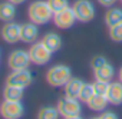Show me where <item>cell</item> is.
<instances>
[{
  "label": "cell",
  "mask_w": 122,
  "mask_h": 119,
  "mask_svg": "<svg viewBox=\"0 0 122 119\" xmlns=\"http://www.w3.org/2000/svg\"><path fill=\"white\" fill-rule=\"evenodd\" d=\"M53 10L50 9L47 0H36V2L30 3L27 9V16L30 22L39 25H46L50 20H53Z\"/></svg>",
  "instance_id": "6da1fadb"
},
{
  "label": "cell",
  "mask_w": 122,
  "mask_h": 119,
  "mask_svg": "<svg viewBox=\"0 0 122 119\" xmlns=\"http://www.w3.org/2000/svg\"><path fill=\"white\" fill-rule=\"evenodd\" d=\"M91 69L93 72L95 79H98V80L111 82L115 76L113 66L109 63V60L105 56H101V55H96L91 59Z\"/></svg>",
  "instance_id": "7a4b0ae2"
},
{
  "label": "cell",
  "mask_w": 122,
  "mask_h": 119,
  "mask_svg": "<svg viewBox=\"0 0 122 119\" xmlns=\"http://www.w3.org/2000/svg\"><path fill=\"white\" fill-rule=\"evenodd\" d=\"M72 79V70L66 65H55L46 72V82L53 88H62Z\"/></svg>",
  "instance_id": "3957f363"
},
{
  "label": "cell",
  "mask_w": 122,
  "mask_h": 119,
  "mask_svg": "<svg viewBox=\"0 0 122 119\" xmlns=\"http://www.w3.org/2000/svg\"><path fill=\"white\" fill-rule=\"evenodd\" d=\"M59 113L62 118H69V116H76L82 113V102L78 98H69V96H63L57 100L56 105Z\"/></svg>",
  "instance_id": "277c9868"
},
{
  "label": "cell",
  "mask_w": 122,
  "mask_h": 119,
  "mask_svg": "<svg viewBox=\"0 0 122 119\" xmlns=\"http://www.w3.org/2000/svg\"><path fill=\"white\" fill-rule=\"evenodd\" d=\"M72 9L75 12L76 20L81 23H89L95 19L96 10L91 0H76L72 5Z\"/></svg>",
  "instance_id": "5b68a950"
},
{
  "label": "cell",
  "mask_w": 122,
  "mask_h": 119,
  "mask_svg": "<svg viewBox=\"0 0 122 119\" xmlns=\"http://www.w3.org/2000/svg\"><path fill=\"white\" fill-rule=\"evenodd\" d=\"M27 52H29V56H30L32 63L39 65V66H43V65H46L47 62H50L52 55H53L42 42H35V43H32V45H30V49H29Z\"/></svg>",
  "instance_id": "8992f818"
},
{
  "label": "cell",
  "mask_w": 122,
  "mask_h": 119,
  "mask_svg": "<svg viewBox=\"0 0 122 119\" xmlns=\"http://www.w3.org/2000/svg\"><path fill=\"white\" fill-rule=\"evenodd\" d=\"M32 60L27 50L23 49H16L13 50L9 57H7V66L12 70H23V69H29Z\"/></svg>",
  "instance_id": "52a82bcc"
},
{
  "label": "cell",
  "mask_w": 122,
  "mask_h": 119,
  "mask_svg": "<svg viewBox=\"0 0 122 119\" xmlns=\"http://www.w3.org/2000/svg\"><path fill=\"white\" fill-rule=\"evenodd\" d=\"M0 115L3 119H20L25 115L22 100H3L0 103Z\"/></svg>",
  "instance_id": "ba28073f"
},
{
  "label": "cell",
  "mask_w": 122,
  "mask_h": 119,
  "mask_svg": "<svg viewBox=\"0 0 122 119\" xmlns=\"http://www.w3.org/2000/svg\"><path fill=\"white\" fill-rule=\"evenodd\" d=\"M32 82H33V75L29 69L12 70V73L6 79V85H13V86H19V88H23V89L30 86Z\"/></svg>",
  "instance_id": "9c48e42d"
},
{
  "label": "cell",
  "mask_w": 122,
  "mask_h": 119,
  "mask_svg": "<svg viewBox=\"0 0 122 119\" xmlns=\"http://www.w3.org/2000/svg\"><path fill=\"white\" fill-rule=\"evenodd\" d=\"M76 22L78 20H76L75 12L71 6L63 9V10H60V12H56L53 15V23L59 29H71Z\"/></svg>",
  "instance_id": "30bf717a"
},
{
  "label": "cell",
  "mask_w": 122,
  "mask_h": 119,
  "mask_svg": "<svg viewBox=\"0 0 122 119\" xmlns=\"http://www.w3.org/2000/svg\"><path fill=\"white\" fill-rule=\"evenodd\" d=\"M20 30H22V25L15 23V22H7L5 23V26L2 27V39L9 43V45H15L20 40Z\"/></svg>",
  "instance_id": "8fae6325"
},
{
  "label": "cell",
  "mask_w": 122,
  "mask_h": 119,
  "mask_svg": "<svg viewBox=\"0 0 122 119\" xmlns=\"http://www.w3.org/2000/svg\"><path fill=\"white\" fill-rule=\"evenodd\" d=\"M39 37V27L36 23L33 22H27L22 25V30H20V40L23 43L32 45L37 40Z\"/></svg>",
  "instance_id": "7c38bea8"
},
{
  "label": "cell",
  "mask_w": 122,
  "mask_h": 119,
  "mask_svg": "<svg viewBox=\"0 0 122 119\" xmlns=\"http://www.w3.org/2000/svg\"><path fill=\"white\" fill-rule=\"evenodd\" d=\"M106 99L113 106L122 105V82L115 80V82L109 83V88L106 92Z\"/></svg>",
  "instance_id": "4fadbf2b"
},
{
  "label": "cell",
  "mask_w": 122,
  "mask_h": 119,
  "mask_svg": "<svg viewBox=\"0 0 122 119\" xmlns=\"http://www.w3.org/2000/svg\"><path fill=\"white\" fill-rule=\"evenodd\" d=\"M42 43L52 53H55V52H57L60 47H62V37H60L57 33H55V32H49V33H46L42 37Z\"/></svg>",
  "instance_id": "5bb4252c"
},
{
  "label": "cell",
  "mask_w": 122,
  "mask_h": 119,
  "mask_svg": "<svg viewBox=\"0 0 122 119\" xmlns=\"http://www.w3.org/2000/svg\"><path fill=\"white\" fill-rule=\"evenodd\" d=\"M103 20H105V25H106L108 27H112V26H115V25L122 23V9H121V7H115V6L108 7Z\"/></svg>",
  "instance_id": "9a60e30c"
},
{
  "label": "cell",
  "mask_w": 122,
  "mask_h": 119,
  "mask_svg": "<svg viewBox=\"0 0 122 119\" xmlns=\"http://www.w3.org/2000/svg\"><path fill=\"white\" fill-rule=\"evenodd\" d=\"M16 17V6L12 2H3L0 3V20L7 23V22H13V19Z\"/></svg>",
  "instance_id": "2e32d148"
},
{
  "label": "cell",
  "mask_w": 122,
  "mask_h": 119,
  "mask_svg": "<svg viewBox=\"0 0 122 119\" xmlns=\"http://www.w3.org/2000/svg\"><path fill=\"white\" fill-rule=\"evenodd\" d=\"M83 80L79 79V78H72L63 88H65V95L69 96V98H79V93H81V89L83 86Z\"/></svg>",
  "instance_id": "e0dca14e"
},
{
  "label": "cell",
  "mask_w": 122,
  "mask_h": 119,
  "mask_svg": "<svg viewBox=\"0 0 122 119\" xmlns=\"http://www.w3.org/2000/svg\"><path fill=\"white\" fill-rule=\"evenodd\" d=\"M86 105H88V108H89L91 110H93V112H103V110H106L109 102H108L106 96H103V95H96V93H95V95L89 99V102H88Z\"/></svg>",
  "instance_id": "ac0fdd59"
},
{
  "label": "cell",
  "mask_w": 122,
  "mask_h": 119,
  "mask_svg": "<svg viewBox=\"0 0 122 119\" xmlns=\"http://www.w3.org/2000/svg\"><path fill=\"white\" fill-rule=\"evenodd\" d=\"M25 95V89L13 85H6L3 89V98L6 100H22Z\"/></svg>",
  "instance_id": "d6986e66"
},
{
  "label": "cell",
  "mask_w": 122,
  "mask_h": 119,
  "mask_svg": "<svg viewBox=\"0 0 122 119\" xmlns=\"http://www.w3.org/2000/svg\"><path fill=\"white\" fill-rule=\"evenodd\" d=\"M59 116H60V113H59L57 108L47 105V106H43L39 109L36 119H59Z\"/></svg>",
  "instance_id": "ffe728a7"
},
{
  "label": "cell",
  "mask_w": 122,
  "mask_h": 119,
  "mask_svg": "<svg viewBox=\"0 0 122 119\" xmlns=\"http://www.w3.org/2000/svg\"><path fill=\"white\" fill-rule=\"evenodd\" d=\"M93 95H95V90H93L92 83H83V86H82V89H81V93H79V98H78V99H79L82 103H88L89 99H91Z\"/></svg>",
  "instance_id": "44dd1931"
},
{
  "label": "cell",
  "mask_w": 122,
  "mask_h": 119,
  "mask_svg": "<svg viewBox=\"0 0 122 119\" xmlns=\"http://www.w3.org/2000/svg\"><path fill=\"white\" fill-rule=\"evenodd\" d=\"M109 37H111L112 42L122 43V23L109 27Z\"/></svg>",
  "instance_id": "7402d4cb"
},
{
  "label": "cell",
  "mask_w": 122,
  "mask_h": 119,
  "mask_svg": "<svg viewBox=\"0 0 122 119\" xmlns=\"http://www.w3.org/2000/svg\"><path fill=\"white\" fill-rule=\"evenodd\" d=\"M109 83H111V82H106V80H98V79H95V82L92 83L95 93H96V95H103V96H106V92H108Z\"/></svg>",
  "instance_id": "603a6c76"
},
{
  "label": "cell",
  "mask_w": 122,
  "mask_h": 119,
  "mask_svg": "<svg viewBox=\"0 0 122 119\" xmlns=\"http://www.w3.org/2000/svg\"><path fill=\"white\" fill-rule=\"evenodd\" d=\"M47 3H49L50 9L53 10V13L69 7V0H47Z\"/></svg>",
  "instance_id": "cb8c5ba5"
},
{
  "label": "cell",
  "mask_w": 122,
  "mask_h": 119,
  "mask_svg": "<svg viewBox=\"0 0 122 119\" xmlns=\"http://www.w3.org/2000/svg\"><path fill=\"white\" fill-rule=\"evenodd\" d=\"M99 119H119V118H118V115H116L115 112H112V110H103V112H101Z\"/></svg>",
  "instance_id": "d4e9b609"
},
{
  "label": "cell",
  "mask_w": 122,
  "mask_h": 119,
  "mask_svg": "<svg viewBox=\"0 0 122 119\" xmlns=\"http://www.w3.org/2000/svg\"><path fill=\"white\" fill-rule=\"evenodd\" d=\"M118 0H98V3L103 7H112L113 5H116Z\"/></svg>",
  "instance_id": "484cf974"
},
{
  "label": "cell",
  "mask_w": 122,
  "mask_h": 119,
  "mask_svg": "<svg viewBox=\"0 0 122 119\" xmlns=\"http://www.w3.org/2000/svg\"><path fill=\"white\" fill-rule=\"evenodd\" d=\"M9 2H12L13 5H22V3L26 2V0H9Z\"/></svg>",
  "instance_id": "4316f807"
},
{
  "label": "cell",
  "mask_w": 122,
  "mask_h": 119,
  "mask_svg": "<svg viewBox=\"0 0 122 119\" xmlns=\"http://www.w3.org/2000/svg\"><path fill=\"white\" fill-rule=\"evenodd\" d=\"M118 80L119 82H122V66L119 68V70H118Z\"/></svg>",
  "instance_id": "83f0119b"
},
{
  "label": "cell",
  "mask_w": 122,
  "mask_h": 119,
  "mask_svg": "<svg viewBox=\"0 0 122 119\" xmlns=\"http://www.w3.org/2000/svg\"><path fill=\"white\" fill-rule=\"evenodd\" d=\"M63 119H83L81 115H76V116H69V118H63Z\"/></svg>",
  "instance_id": "f1b7e54d"
},
{
  "label": "cell",
  "mask_w": 122,
  "mask_h": 119,
  "mask_svg": "<svg viewBox=\"0 0 122 119\" xmlns=\"http://www.w3.org/2000/svg\"><path fill=\"white\" fill-rule=\"evenodd\" d=\"M91 119H99V116H95V118H91Z\"/></svg>",
  "instance_id": "f546056e"
},
{
  "label": "cell",
  "mask_w": 122,
  "mask_h": 119,
  "mask_svg": "<svg viewBox=\"0 0 122 119\" xmlns=\"http://www.w3.org/2000/svg\"><path fill=\"white\" fill-rule=\"evenodd\" d=\"M121 3H122V0H121Z\"/></svg>",
  "instance_id": "4dcf8cb0"
}]
</instances>
